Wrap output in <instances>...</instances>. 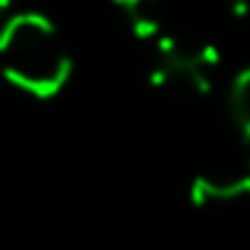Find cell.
I'll return each instance as SVG.
<instances>
[{
  "label": "cell",
  "instance_id": "6da1fadb",
  "mask_svg": "<svg viewBox=\"0 0 250 250\" xmlns=\"http://www.w3.org/2000/svg\"><path fill=\"white\" fill-rule=\"evenodd\" d=\"M0 74L9 85L36 100L62 94L74 62L59 42L56 24L33 9L6 15L0 24Z\"/></svg>",
  "mask_w": 250,
  "mask_h": 250
},
{
  "label": "cell",
  "instance_id": "7a4b0ae2",
  "mask_svg": "<svg viewBox=\"0 0 250 250\" xmlns=\"http://www.w3.org/2000/svg\"><path fill=\"white\" fill-rule=\"evenodd\" d=\"M221 53L209 42H191L177 36L156 39V62L150 68V85L159 91H177L203 97L215 85Z\"/></svg>",
  "mask_w": 250,
  "mask_h": 250
},
{
  "label": "cell",
  "instance_id": "3957f363",
  "mask_svg": "<svg viewBox=\"0 0 250 250\" xmlns=\"http://www.w3.org/2000/svg\"><path fill=\"white\" fill-rule=\"evenodd\" d=\"M250 194V153L215 162L203 171L194 174L188 197L194 206H212V203H227L235 197Z\"/></svg>",
  "mask_w": 250,
  "mask_h": 250
},
{
  "label": "cell",
  "instance_id": "8992f818",
  "mask_svg": "<svg viewBox=\"0 0 250 250\" xmlns=\"http://www.w3.org/2000/svg\"><path fill=\"white\" fill-rule=\"evenodd\" d=\"M232 12L238 18H250V0H232Z\"/></svg>",
  "mask_w": 250,
  "mask_h": 250
},
{
  "label": "cell",
  "instance_id": "ba28073f",
  "mask_svg": "<svg viewBox=\"0 0 250 250\" xmlns=\"http://www.w3.org/2000/svg\"><path fill=\"white\" fill-rule=\"evenodd\" d=\"M3 83H6V80H3V74H0V85H3Z\"/></svg>",
  "mask_w": 250,
  "mask_h": 250
},
{
  "label": "cell",
  "instance_id": "5b68a950",
  "mask_svg": "<svg viewBox=\"0 0 250 250\" xmlns=\"http://www.w3.org/2000/svg\"><path fill=\"white\" fill-rule=\"evenodd\" d=\"M229 115L244 139H250V68H244L229 88Z\"/></svg>",
  "mask_w": 250,
  "mask_h": 250
},
{
  "label": "cell",
  "instance_id": "277c9868",
  "mask_svg": "<svg viewBox=\"0 0 250 250\" xmlns=\"http://www.w3.org/2000/svg\"><path fill=\"white\" fill-rule=\"evenodd\" d=\"M112 6L130 24L133 36L142 42L159 39L162 33V0H112Z\"/></svg>",
  "mask_w": 250,
  "mask_h": 250
},
{
  "label": "cell",
  "instance_id": "52a82bcc",
  "mask_svg": "<svg viewBox=\"0 0 250 250\" xmlns=\"http://www.w3.org/2000/svg\"><path fill=\"white\" fill-rule=\"evenodd\" d=\"M9 3H12V0H0V24H3V15L9 12Z\"/></svg>",
  "mask_w": 250,
  "mask_h": 250
}]
</instances>
